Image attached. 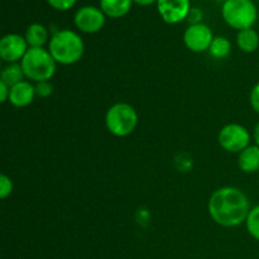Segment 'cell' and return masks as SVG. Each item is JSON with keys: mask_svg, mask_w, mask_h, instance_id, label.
<instances>
[{"mask_svg": "<svg viewBox=\"0 0 259 259\" xmlns=\"http://www.w3.org/2000/svg\"><path fill=\"white\" fill-rule=\"evenodd\" d=\"M35 86V95L39 99H47L52 95L53 86L51 81H43V82L34 83Z\"/></svg>", "mask_w": 259, "mask_h": 259, "instance_id": "ffe728a7", "label": "cell"}, {"mask_svg": "<svg viewBox=\"0 0 259 259\" xmlns=\"http://www.w3.org/2000/svg\"><path fill=\"white\" fill-rule=\"evenodd\" d=\"M14 191V184L13 180L5 174L0 175V199L5 200L10 196Z\"/></svg>", "mask_w": 259, "mask_h": 259, "instance_id": "d6986e66", "label": "cell"}, {"mask_svg": "<svg viewBox=\"0 0 259 259\" xmlns=\"http://www.w3.org/2000/svg\"><path fill=\"white\" fill-rule=\"evenodd\" d=\"M202 18H204V14H202L201 9H199V8H191L186 20L189 22V25H194L202 23Z\"/></svg>", "mask_w": 259, "mask_h": 259, "instance_id": "603a6c76", "label": "cell"}, {"mask_svg": "<svg viewBox=\"0 0 259 259\" xmlns=\"http://www.w3.org/2000/svg\"><path fill=\"white\" fill-rule=\"evenodd\" d=\"M253 141H254V144H257L259 147V121L255 124L254 129H253Z\"/></svg>", "mask_w": 259, "mask_h": 259, "instance_id": "484cf974", "label": "cell"}, {"mask_svg": "<svg viewBox=\"0 0 259 259\" xmlns=\"http://www.w3.org/2000/svg\"><path fill=\"white\" fill-rule=\"evenodd\" d=\"M222 17L230 28L239 32L253 28L258 19V9L253 0H225Z\"/></svg>", "mask_w": 259, "mask_h": 259, "instance_id": "5b68a950", "label": "cell"}, {"mask_svg": "<svg viewBox=\"0 0 259 259\" xmlns=\"http://www.w3.org/2000/svg\"><path fill=\"white\" fill-rule=\"evenodd\" d=\"M238 167L243 174H257L259 171V147L257 144H250L238 154Z\"/></svg>", "mask_w": 259, "mask_h": 259, "instance_id": "7c38bea8", "label": "cell"}, {"mask_svg": "<svg viewBox=\"0 0 259 259\" xmlns=\"http://www.w3.org/2000/svg\"><path fill=\"white\" fill-rule=\"evenodd\" d=\"M28 50L29 46L24 35L9 33L0 39V58L7 63H19Z\"/></svg>", "mask_w": 259, "mask_h": 259, "instance_id": "9c48e42d", "label": "cell"}, {"mask_svg": "<svg viewBox=\"0 0 259 259\" xmlns=\"http://www.w3.org/2000/svg\"><path fill=\"white\" fill-rule=\"evenodd\" d=\"M25 80L24 72H23L22 65L19 63H7L4 68L0 72V81L7 83L9 88L17 85Z\"/></svg>", "mask_w": 259, "mask_h": 259, "instance_id": "2e32d148", "label": "cell"}, {"mask_svg": "<svg viewBox=\"0 0 259 259\" xmlns=\"http://www.w3.org/2000/svg\"><path fill=\"white\" fill-rule=\"evenodd\" d=\"M47 48L57 65L62 66L75 65L85 53L82 37L71 29H60L53 33Z\"/></svg>", "mask_w": 259, "mask_h": 259, "instance_id": "7a4b0ae2", "label": "cell"}, {"mask_svg": "<svg viewBox=\"0 0 259 259\" xmlns=\"http://www.w3.org/2000/svg\"><path fill=\"white\" fill-rule=\"evenodd\" d=\"M138 125V113L128 103H115L106 110L105 126L110 134L118 138H125L136 131Z\"/></svg>", "mask_w": 259, "mask_h": 259, "instance_id": "277c9868", "label": "cell"}, {"mask_svg": "<svg viewBox=\"0 0 259 259\" xmlns=\"http://www.w3.org/2000/svg\"><path fill=\"white\" fill-rule=\"evenodd\" d=\"M133 3L141 5V7H149V5L157 3V0H133Z\"/></svg>", "mask_w": 259, "mask_h": 259, "instance_id": "d4e9b609", "label": "cell"}, {"mask_svg": "<svg viewBox=\"0 0 259 259\" xmlns=\"http://www.w3.org/2000/svg\"><path fill=\"white\" fill-rule=\"evenodd\" d=\"M159 17L167 24H179L186 20L191 4L190 0H157Z\"/></svg>", "mask_w": 259, "mask_h": 259, "instance_id": "30bf717a", "label": "cell"}, {"mask_svg": "<svg viewBox=\"0 0 259 259\" xmlns=\"http://www.w3.org/2000/svg\"><path fill=\"white\" fill-rule=\"evenodd\" d=\"M237 46L242 52L254 53L259 48V34L253 28L239 30L237 34Z\"/></svg>", "mask_w": 259, "mask_h": 259, "instance_id": "9a60e30c", "label": "cell"}, {"mask_svg": "<svg viewBox=\"0 0 259 259\" xmlns=\"http://www.w3.org/2000/svg\"><path fill=\"white\" fill-rule=\"evenodd\" d=\"M133 0H100V9L111 19L123 18L131 12Z\"/></svg>", "mask_w": 259, "mask_h": 259, "instance_id": "5bb4252c", "label": "cell"}, {"mask_svg": "<svg viewBox=\"0 0 259 259\" xmlns=\"http://www.w3.org/2000/svg\"><path fill=\"white\" fill-rule=\"evenodd\" d=\"M249 104L255 114L259 115V82L255 83L249 93Z\"/></svg>", "mask_w": 259, "mask_h": 259, "instance_id": "7402d4cb", "label": "cell"}, {"mask_svg": "<svg viewBox=\"0 0 259 259\" xmlns=\"http://www.w3.org/2000/svg\"><path fill=\"white\" fill-rule=\"evenodd\" d=\"M212 39L214 33L205 23L189 25L184 33V45L187 50L194 53L207 52Z\"/></svg>", "mask_w": 259, "mask_h": 259, "instance_id": "ba28073f", "label": "cell"}, {"mask_svg": "<svg viewBox=\"0 0 259 259\" xmlns=\"http://www.w3.org/2000/svg\"><path fill=\"white\" fill-rule=\"evenodd\" d=\"M244 225L248 234H249L253 239L259 242V204L250 209Z\"/></svg>", "mask_w": 259, "mask_h": 259, "instance_id": "ac0fdd59", "label": "cell"}, {"mask_svg": "<svg viewBox=\"0 0 259 259\" xmlns=\"http://www.w3.org/2000/svg\"><path fill=\"white\" fill-rule=\"evenodd\" d=\"M25 80L33 83L51 81L57 70V62L48 48H29L20 61Z\"/></svg>", "mask_w": 259, "mask_h": 259, "instance_id": "3957f363", "label": "cell"}, {"mask_svg": "<svg viewBox=\"0 0 259 259\" xmlns=\"http://www.w3.org/2000/svg\"><path fill=\"white\" fill-rule=\"evenodd\" d=\"M209 55L217 60H224L232 52V42L227 37L223 35H217L212 39L211 45L209 47Z\"/></svg>", "mask_w": 259, "mask_h": 259, "instance_id": "e0dca14e", "label": "cell"}, {"mask_svg": "<svg viewBox=\"0 0 259 259\" xmlns=\"http://www.w3.org/2000/svg\"><path fill=\"white\" fill-rule=\"evenodd\" d=\"M35 98H37V95H35V86L30 81L24 80L10 88L9 103L14 108H27V106H29L34 101Z\"/></svg>", "mask_w": 259, "mask_h": 259, "instance_id": "8fae6325", "label": "cell"}, {"mask_svg": "<svg viewBox=\"0 0 259 259\" xmlns=\"http://www.w3.org/2000/svg\"><path fill=\"white\" fill-rule=\"evenodd\" d=\"M75 27L85 34H94L100 32L106 23V15L100 8L93 5L81 7L73 17Z\"/></svg>", "mask_w": 259, "mask_h": 259, "instance_id": "52a82bcc", "label": "cell"}, {"mask_svg": "<svg viewBox=\"0 0 259 259\" xmlns=\"http://www.w3.org/2000/svg\"><path fill=\"white\" fill-rule=\"evenodd\" d=\"M253 136L247 126L239 123H229L218 133V143L228 153L239 154L250 146Z\"/></svg>", "mask_w": 259, "mask_h": 259, "instance_id": "8992f818", "label": "cell"}, {"mask_svg": "<svg viewBox=\"0 0 259 259\" xmlns=\"http://www.w3.org/2000/svg\"><path fill=\"white\" fill-rule=\"evenodd\" d=\"M9 95H10V88L7 85V83L0 81V101H2L3 104L9 101Z\"/></svg>", "mask_w": 259, "mask_h": 259, "instance_id": "cb8c5ba5", "label": "cell"}, {"mask_svg": "<svg viewBox=\"0 0 259 259\" xmlns=\"http://www.w3.org/2000/svg\"><path fill=\"white\" fill-rule=\"evenodd\" d=\"M77 0H47L48 4L56 10H60V12H66V10H70L73 5L76 4Z\"/></svg>", "mask_w": 259, "mask_h": 259, "instance_id": "44dd1931", "label": "cell"}, {"mask_svg": "<svg viewBox=\"0 0 259 259\" xmlns=\"http://www.w3.org/2000/svg\"><path fill=\"white\" fill-rule=\"evenodd\" d=\"M29 48H42L50 42V32L40 23H33L27 28L24 34Z\"/></svg>", "mask_w": 259, "mask_h": 259, "instance_id": "4fadbf2b", "label": "cell"}, {"mask_svg": "<svg viewBox=\"0 0 259 259\" xmlns=\"http://www.w3.org/2000/svg\"><path fill=\"white\" fill-rule=\"evenodd\" d=\"M250 209L249 197L235 186L219 187L210 195L207 201L210 219L223 228H237L245 224Z\"/></svg>", "mask_w": 259, "mask_h": 259, "instance_id": "6da1fadb", "label": "cell"}]
</instances>
